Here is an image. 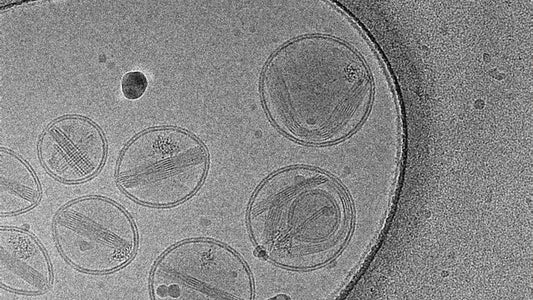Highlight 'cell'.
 Instances as JSON below:
<instances>
[{
	"instance_id": "5",
	"label": "cell",
	"mask_w": 533,
	"mask_h": 300,
	"mask_svg": "<svg viewBox=\"0 0 533 300\" xmlns=\"http://www.w3.org/2000/svg\"><path fill=\"white\" fill-rule=\"evenodd\" d=\"M53 235L63 258L74 268L107 273L126 265L137 247L132 219L115 202L87 196L65 205L55 216Z\"/></svg>"
},
{
	"instance_id": "6",
	"label": "cell",
	"mask_w": 533,
	"mask_h": 300,
	"mask_svg": "<svg viewBox=\"0 0 533 300\" xmlns=\"http://www.w3.org/2000/svg\"><path fill=\"white\" fill-rule=\"evenodd\" d=\"M105 155L101 130L81 116L55 120L40 137L41 163L62 182L77 183L92 177L101 168Z\"/></svg>"
},
{
	"instance_id": "2",
	"label": "cell",
	"mask_w": 533,
	"mask_h": 300,
	"mask_svg": "<svg viewBox=\"0 0 533 300\" xmlns=\"http://www.w3.org/2000/svg\"><path fill=\"white\" fill-rule=\"evenodd\" d=\"M248 229L261 256L291 269H312L332 261L351 229V209L339 184L308 167L269 176L248 210Z\"/></svg>"
},
{
	"instance_id": "3",
	"label": "cell",
	"mask_w": 533,
	"mask_h": 300,
	"mask_svg": "<svg viewBox=\"0 0 533 300\" xmlns=\"http://www.w3.org/2000/svg\"><path fill=\"white\" fill-rule=\"evenodd\" d=\"M207 167V150L194 136L177 128H153L137 135L122 150L116 179L136 202L166 207L192 196Z\"/></svg>"
},
{
	"instance_id": "7",
	"label": "cell",
	"mask_w": 533,
	"mask_h": 300,
	"mask_svg": "<svg viewBox=\"0 0 533 300\" xmlns=\"http://www.w3.org/2000/svg\"><path fill=\"white\" fill-rule=\"evenodd\" d=\"M51 283V265L37 239L24 230L1 228V286L19 294L38 295Z\"/></svg>"
},
{
	"instance_id": "1",
	"label": "cell",
	"mask_w": 533,
	"mask_h": 300,
	"mask_svg": "<svg viewBox=\"0 0 533 300\" xmlns=\"http://www.w3.org/2000/svg\"><path fill=\"white\" fill-rule=\"evenodd\" d=\"M272 122L302 143H328L352 133L367 114L372 84L361 58L345 43L306 36L281 47L262 75Z\"/></svg>"
},
{
	"instance_id": "8",
	"label": "cell",
	"mask_w": 533,
	"mask_h": 300,
	"mask_svg": "<svg viewBox=\"0 0 533 300\" xmlns=\"http://www.w3.org/2000/svg\"><path fill=\"white\" fill-rule=\"evenodd\" d=\"M40 188L30 167L6 149L0 151V213L13 215L33 208Z\"/></svg>"
},
{
	"instance_id": "9",
	"label": "cell",
	"mask_w": 533,
	"mask_h": 300,
	"mask_svg": "<svg viewBox=\"0 0 533 300\" xmlns=\"http://www.w3.org/2000/svg\"><path fill=\"white\" fill-rule=\"evenodd\" d=\"M148 86L146 76L139 71L127 72L121 80L123 96L129 100L139 99Z\"/></svg>"
},
{
	"instance_id": "4",
	"label": "cell",
	"mask_w": 533,
	"mask_h": 300,
	"mask_svg": "<svg viewBox=\"0 0 533 300\" xmlns=\"http://www.w3.org/2000/svg\"><path fill=\"white\" fill-rule=\"evenodd\" d=\"M156 300H250L252 278L227 246L206 239L181 242L155 263L150 277Z\"/></svg>"
}]
</instances>
